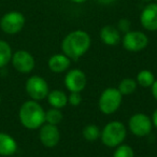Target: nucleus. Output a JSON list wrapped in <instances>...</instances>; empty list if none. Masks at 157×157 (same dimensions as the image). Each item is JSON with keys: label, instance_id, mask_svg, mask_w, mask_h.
I'll use <instances>...</instances> for the list:
<instances>
[{"label": "nucleus", "instance_id": "f257e3e1", "mask_svg": "<svg viewBox=\"0 0 157 157\" xmlns=\"http://www.w3.org/2000/svg\"><path fill=\"white\" fill-rule=\"evenodd\" d=\"M92 45L90 33L82 29L69 33L61 41V51L71 60H78L88 52Z\"/></svg>", "mask_w": 157, "mask_h": 157}, {"label": "nucleus", "instance_id": "20e7f679", "mask_svg": "<svg viewBox=\"0 0 157 157\" xmlns=\"http://www.w3.org/2000/svg\"><path fill=\"white\" fill-rule=\"evenodd\" d=\"M123 102V95L117 87H107L102 90L98 99V108L105 115L113 114L120 109Z\"/></svg>", "mask_w": 157, "mask_h": 157}, {"label": "nucleus", "instance_id": "39448f33", "mask_svg": "<svg viewBox=\"0 0 157 157\" xmlns=\"http://www.w3.org/2000/svg\"><path fill=\"white\" fill-rule=\"evenodd\" d=\"M25 90L27 95L36 101L45 99L50 92L48 82L45 81V78L40 75H31L26 81Z\"/></svg>", "mask_w": 157, "mask_h": 157}, {"label": "nucleus", "instance_id": "0eeeda50", "mask_svg": "<svg viewBox=\"0 0 157 157\" xmlns=\"http://www.w3.org/2000/svg\"><path fill=\"white\" fill-rule=\"evenodd\" d=\"M25 16L18 11H10L0 20V28L7 35H16L23 30L25 26Z\"/></svg>", "mask_w": 157, "mask_h": 157}, {"label": "nucleus", "instance_id": "c756f323", "mask_svg": "<svg viewBox=\"0 0 157 157\" xmlns=\"http://www.w3.org/2000/svg\"><path fill=\"white\" fill-rule=\"evenodd\" d=\"M0 103H1V96H0Z\"/></svg>", "mask_w": 157, "mask_h": 157}, {"label": "nucleus", "instance_id": "2eb2a0df", "mask_svg": "<svg viewBox=\"0 0 157 157\" xmlns=\"http://www.w3.org/2000/svg\"><path fill=\"white\" fill-rule=\"evenodd\" d=\"M17 151V142L7 132H0V156H12Z\"/></svg>", "mask_w": 157, "mask_h": 157}, {"label": "nucleus", "instance_id": "4468645a", "mask_svg": "<svg viewBox=\"0 0 157 157\" xmlns=\"http://www.w3.org/2000/svg\"><path fill=\"white\" fill-rule=\"evenodd\" d=\"M99 37L102 43L109 46H115L122 41V36L118 29L112 25H105L100 29Z\"/></svg>", "mask_w": 157, "mask_h": 157}, {"label": "nucleus", "instance_id": "bb28decb", "mask_svg": "<svg viewBox=\"0 0 157 157\" xmlns=\"http://www.w3.org/2000/svg\"><path fill=\"white\" fill-rule=\"evenodd\" d=\"M96 1L100 3V5L108 6V5H111V3H113L114 1H116V0H96Z\"/></svg>", "mask_w": 157, "mask_h": 157}, {"label": "nucleus", "instance_id": "9d476101", "mask_svg": "<svg viewBox=\"0 0 157 157\" xmlns=\"http://www.w3.org/2000/svg\"><path fill=\"white\" fill-rule=\"evenodd\" d=\"M11 61L14 69L23 74L30 73L36 66V60L31 53L25 50H18L13 53Z\"/></svg>", "mask_w": 157, "mask_h": 157}, {"label": "nucleus", "instance_id": "ddd939ff", "mask_svg": "<svg viewBox=\"0 0 157 157\" xmlns=\"http://www.w3.org/2000/svg\"><path fill=\"white\" fill-rule=\"evenodd\" d=\"M71 59L68 56H66L63 53H58L54 54L48 58V69L54 73H63L68 71L71 65Z\"/></svg>", "mask_w": 157, "mask_h": 157}, {"label": "nucleus", "instance_id": "393cba45", "mask_svg": "<svg viewBox=\"0 0 157 157\" xmlns=\"http://www.w3.org/2000/svg\"><path fill=\"white\" fill-rule=\"evenodd\" d=\"M151 90H152V95H153V97H154V99L157 101V78L155 80L153 85L151 86Z\"/></svg>", "mask_w": 157, "mask_h": 157}, {"label": "nucleus", "instance_id": "6e6552de", "mask_svg": "<svg viewBox=\"0 0 157 157\" xmlns=\"http://www.w3.org/2000/svg\"><path fill=\"white\" fill-rule=\"evenodd\" d=\"M122 44L126 51L137 53L146 48L148 45V37L140 30H130L124 33Z\"/></svg>", "mask_w": 157, "mask_h": 157}, {"label": "nucleus", "instance_id": "423d86ee", "mask_svg": "<svg viewBox=\"0 0 157 157\" xmlns=\"http://www.w3.org/2000/svg\"><path fill=\"white\" fill-rule=\"evenodd\" d=\"M152 118L145 113H135L128 121V128L136 137H146L152 132Z\"/></svg>", "mask_w": 157, "mask_h": 157}, {"label": "nucleus", "instance_id": "f8f14e48", "mask_svg": "<svg viewBox=\"0 0 157 157\" xmlns=\"http://www.w3.org/2000/svg\"><path fill=\"white\" fill-rule=\"evenodd\" d=\"M140 23L147 31H157V2H150L143 8Z\"/></svg>", "mask_w": 157, "mask_h": 157}, {"label": "nucleus", "instance_id": "7c9ffc66", "mask_svg": "<svg viewBox=\"0 0 157 157\" xmlns=\"http://www.w3.org/2000/svg\"><path fill=\"white\" fill-rule=\"evenodd\" d=\"M156 2H157V0H156Z\"/></svg>", "mask_w": 157, "mask_h": 157}, {"label": "nucleus", "instance_id": "412c9836", "mask_svg": "<svg viewBox=\"0 0 157 157\" xmlns=\"http://www.w3.org/2000/svg\"><path fill=\"white\" fill-rule=\"evenodd\" d=\"M63 118V112H61V109L51 108L48 111H45V123H48V124L58 126V124H60Z\"/></svg>", "mask_w": 157, "mask_h": 157}, {"label": "nucleus", "instance_id": "1a4fd4ad", "mask_svg": "<svg viewBox=\"0 0 157 157\" xmlns=\"http://www.w3.org/2000/svg\"><path fill=\"white\" fill-rule=\"evenodd\" d=\"M87 78L83 70L74 68L67 71L65 75V86L70 93H82L86 87Z\"/></svg>", "mask_w": 157, "mask_h": 157}, {"label": "nucleus", "instance_id": "c85d7f7f", "mask_svg": "<svg viewBox=\"0 0 157 157\" xmlns=\"http://www.w3.org/2000/svg\"><path fill=\"white\" fill-rule=\"evenodd\" d=\"M141 1H144V2H151L152 0H141Z\"/></svg>", "mask_w": 157, "mask_h": 157}, {"label": "nucleus", "instance_id": "7ed1b4c3", "mask_svg": "<svg viewBox=\"0 0 157 157\" xmlns=\"http://www.w3.org/2000/svg\"><path fill=\"white\" fill-rule=\"evenodd\" d=\"M127 137V128L121 121H111L102 128L100 139L102 144L108 147L118 146Z\"/></svg>", "mask_w": 157, "mask_h": 157}, {"label": "nucleus", "instance_id": "9b49d317", "mask_svg": "<svg viewBox=\"0 0 157 157\" xmlns=\"http://www.w3.org/2000/svg\"><path fill=\"white\" fill-rule=\"evenodd\" d=\"M39 139L45 147H55L60 141V131L56 125L44 123L39 128Z\"/></svg>", "mask_w": 157, "mask_h": 157}, {"label": "nucleus", "instance_id": "dca6fc26", "mask_svg": "<svg viewBox=\"0 0 157 157\" xmlns=\"http://www.w3.org/2000/svg\"><path fill=\"white\" fill-rule=\"evenodd\" d=\"M46 99H48V105L52 108H56V109H63L68 105L67 94L60 90H50Z\"/></svg>", "mask_w": 157, "mask_h": 157}, {"label": "nucleus", "instance_id": "f3484780", "mask_svg": "<svg viewBox=\"0 0 157 157\" xmlns=\"http://www.w3.org/2000/svg\"><path fill=\"white\" fill-rule=\"evenodd\" d=\"M155 80H156V78H155L154 73L148 69L140 70L138 72L137 76H136V81H137L138 86H141V87L144 88L151 87L155 82Z\"/></svg>", "mask_w": 157, "mask_h": 157}, {"label": "nucleus", "instance_id": "a211bd4d", "mask_svg": "<svg viewBox=\"0 0 157 157\" xmlns=\"http://www.w3.org/2000/svg\"><path fill=\"white\" fill-rule=\"evenodd\" d=\"M137 87H138V84L137 81H136V78H125L120 82V84L117 86V90H120V93L123 96H128V95L133 94L137 90Z\"/></svg>", "mask_w": 157, "mask_h": 157}, {"label": "nucleus", "instance_id": "a878e982", "mask_svg": "<svg viewBox=\"0 0 157 157\" xmlns=\"http://www.w3.org/2000/svg\"><path fill=\"white\" fill-rule=\"evenodd\" d=\"M151 118H152L153 126H154L155 128L157 129V109L155 110L154 112H153V114H152V116H151Z\"/></svg>", "mask_w": 157, "mask_h": 157}, {"label": "nucleus", "instance_id": "5701e85b", "mask_svg": "<svg viewBox=\"0 0 157 157\" xmlns=\"http://www.w3.org/2000/svg\"><path fill=\"white\" fill-rule=\"evenodd\" d=\"M116 28L118 29V31L122 33H126L128 31L131 30V23L128 18H121L117 23V27Z\"/></svg>", "mask_w": 157, "mask_h": 157}, {"label": "nucleus", "instance_id": "f03ea898", "mask_svg": "<svg viewBox=\"0 0 157 157\" xmlns=\"http://www.w3.org/2000/svg\"><path fill=\"white\" fill-rule=\"evenodd\" d=\"M18 117L25 128L36 130L45 123V110L38 101L30 99L21 105Z\"/></svg>", "mask_w": 157, "mask_h": 157}, {"label": "nucleus", "instance_id": "b1692460", "mask_svg": "<svg viewBox=\"0 0 157 157\" xmlns=\"http://www.w3.org/2000/svg\"><path fill=\"white\" fill-rule=\"evenodd\" d=\"M82 102L81 93H70L68 96V103L72 107H78Z\"/></svg>", "mask_w": 157, "mask_h": 157}, {"label": "nucleus", "instance_id": "aec40b11", "mask_svg": "<svg viewBox=\"0 0 157 157\" xmlns=\"http://www.w3.org/2000/svg\"><path fill=\"white\" fill-rule=\"evenodd\" d=\"M101 130L97 125L95 124H88L82 130V136L83 138L88 142H95L100 138Z\"/></svg>", "mask_w": 157, "mask_h": 157}, {"label": "nucleus", "instance_id": "4be33fe9", "mask_svg": "<svg viewBox=\"0 0 157 157\" xmlns=\"http://www.w3.org/2000/svg\"><path fill=\"white\" fill-rule=\"evenodd\" d=\"M113 157H135V152L130 145L122 143L115 147Z\"/></svg>", "mask_w": 157, "mask_h": 157}, {"label": "nucleus", "instance_id": "6ab92c4d", "mask_svg": "<svg viewBox=\"0 0 157 157\" xmlns=\"http://www.w3.org/2000/svg\"><path fill=\"white\" fill-rule=\"evenodd\" d=\"M12 48L10 44L5 40H0V68H3L11 61Z\"/></svg>", "mask_w": 157, "mask_h": 157}, {"label": "nucleus", "instance_id": "cd10ccee", "mask_svg": "<svg viewBox=\"0 0 157 157\" xmlns=\"http://www.w3.org/2000/svg\"><path fill=\"white\" fill-rule=\"evenodd\" d=\"M70 1H72V2H74V3H83V2H85V1H87V0H70Z\"/></svg>", "mask_w": 157, "mask_h": 157}]
</instances>
